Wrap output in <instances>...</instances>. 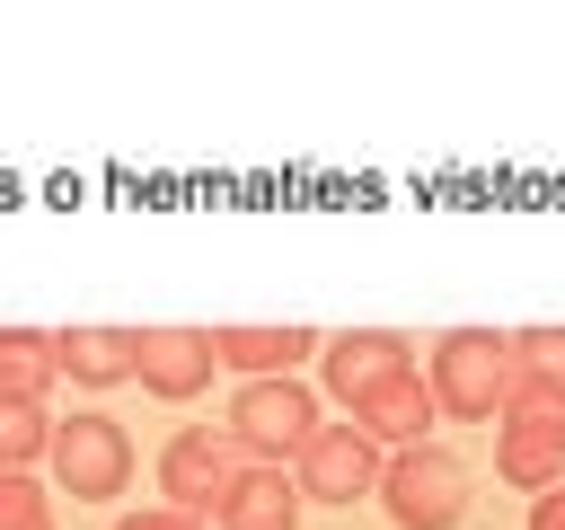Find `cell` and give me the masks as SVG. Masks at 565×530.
I'll list each match as a JSON object with an SVG mask.
<instances>
[{
    "instance_id": "cell-4",
    "label": "cell",
    "mask_w": 565,
    "mask_h": 530,
    "mask_svg": "<svg viewBox=\"0 0 565 530\" xmlns=\"http://www.w3.org/2000/svg\"><path fill=\"white\" fill-rule=\"evenodd\" d=\"M380 504H388L397 530H459V512H468V459L441 451V442L388 451V468H380Z\"/></svg>"
},
{
    "instance_id": "cell-13",
    "label": "cell",
    "mask_w": 565,
    "mask_h": 530,
    "mask_svg": "<svg viewBox=\"0 0 565 530\" xmlns=\"http://www.w3.org/2000/svg\"><path fill=\"white\" fill-rule=\"evenodd\" d=\"M212 521H221V530H300V486H291V468L256 459V468L230 486V504H221Z\"/></svg>"
},
{
    "instance_id": "cell-12",
    "label": "cell",
    "mask_w": 565,
    "mask_h": 530,
    "mask_svg": "<svg viewBox=\"0 0 565 530\" xmlns=\"http://www.w3.org/2000/svg\"><path fill=\"white\" fill-rule=\"evenodd\" d=\"M53 344H62V371L79 389L141 380V327H53Z\"/></svg>"
},
{
    "instance_id": "cell-5",
    "label": "cell",
    "mask_w": 565,
    "mask_h": 530,
    "mask_svg": "<svg viewBox=\"0 0 565 530\" xmlns=\"http://www.w3.org/2000/svg\"><path fill=\"white\" fill-rule=\"evenodd\" d=\"M494 477L521 486V495L565 486V406H556V398L512 389V406L494 415Z\"/></svg>"
},
{
    "instance_id": "cell-7",
    "label": "cell",
    "mask_w": 565,
    "mask_h": 530,
    "mask_svg": "<svg viewBox=\"0 0 565 530\" xmlns=\"http://www.w3.org/2000/svg\"><path fill=\"white\" fill-rule=\"evenodd\" d=\"M380 468H388V451L371 433L318 424L300 442V459H291V486H300V504H353V495H380Z\"/></svg>"
},
{
    "instance_id": "cell-11",
    "label": "cell",
    "mask_w": 565,
    "mask_h": 530,
    "mask_svg": "<svg viewBox=\"0 0 565 530\" xmlns=\"http://www.w3.org/2000/svg\"><path fill=\"white\" fill-rule=\"evenodd\" d=\"M212 353H221V371H238V380H291V371L318 353V336H309V327H212Z\"/></svg>"
},
{
    "instance_id": "cell-10",
    "label": "cell",
    "mask_w": 565,
    "mask_h": 530,
    "mask_svg": "<svg viewBox=\"0 0 565 530\" xmlns=\"http://www.w3.org/2000/svg\"><path fill=\"white\" fill-rule=\"evenodd\" d=\"M433 415H441V406H433L424 371H406V380H388V389H371V398H353V406H344V424H353V433H371L380 451H415Z\"/></svg>"
},
{
    "instance_id": "cell-9",
    "label": "cell",
    "mask_w": 565,
    "mask_h": 530,
    "mask_svg": "<svg viewBox=\"0 0 565 530\" xmlns=\"http://www.w3.org/2000/svg\"><path fill=\"white\" fill-rule=\"evenodd\" d=\"M212 371H221L212 327H141V389H150V398L185 406V398L212 389Z\"/></svg>"
},
{
    "instance_id": "cell-8",
    "label": "cell",
    "mask_w": 565,
    "mask_h": 530,
    "mask_svg": "<svg viewBox=\"0 0 565 530\" xmlns=\"http://www.w3.org/2000/svg\"><path fill=\"white\" fill-rule=\"evenodd\" d=\"M406 371H415V336H397V327H344V336L318 344V380H327L335 406H353V398H371Z\"/></svg>"
},
{
    "instance_id": "cell-2",
    "label": "cell",
    "mask_w": 565,
    "mask_h": 530,
    "mask_svg": "<svg viewBox=\"0 0 565 530\" xmlns=\"http://www.w3.org/2000/svg\"><path fill=\"white\" fill-rule=\"evenodd\" d=\"M247 468L256 459L230 442V424H177L159 442V495H168V512H194V521H212Z\"/></svg>"
},
{
    "instance_id": "cell-19",
    "label": "cell",
    "mask_w": 565,
    "mask_h": 530,
    "mask_svg": "<svg viewBox=\"0 0 565 530\" xmlns=\"http://www.w3.org/2000/svg\"><path fill=\"white\" fill-rule=\"evenodd\" d=\"M530 530H565V486H547V495H530Z\"/></svg>"
},
{
    "instance_id": "cell-6",
    "label": "cell",
    "mask_w": 565,
    "mask_h": 530,
    "mask_svg": "<svg viewBox=\"0 0 565 530\" xmlns=\"http://www.w3.org/2000/svg\"><path fill=\"white\" fill-rule=\"evenodd\" d=\"M318 433V398H309V380H238V398H230V442L247 451V459H300V442Z\"/></svg>"
},
{
    "instance_id": "cell-16",
    "label": "cell",
    "mask_w": 565,
    "mask_h": 530,
    "mask_svg": "<svg viewBox=\"0 0 565 530\" xmlns=\"http://www.w3.org/2000/svg\"><path fill=\"white\" fill-rule=\"evenodd\" d=\"M53 451V415L44 406H0V468H35Z\"/></svg>"
},
{
    "instance_id": "cell-15",
    "label": "cell",
    "mask_w": 565,
    "mask_h": 530,
    "mask_svg": "<svg viewBox=\"0 0 565 530\" xmlns=\"http://www.w3.org/2000/svg\"><path fill=\"white\" fill-rule=\"evenodd\" d=\"M512 389L565 406V327H512Z\"/></svg>"
},
{
    "instance_id": "cell-3",
    "label": "cell",
    "mask_w": 565,
    "mask_h": 530,
    "mask_svg": "<svg viewBox=\"0 0 565 530\" xmlns=\"http://www.w3.org/2000/svg\"><path fill=\"white\" fill-rule=\"evenodd\" d=\"M44 468H53V495H71V504H106V495H124V486H132V433H124L115 415L79 406V415H62V424H53Z\"/></svg>"
},
{
    "instance_id": "cell-17",
    "label": "cell",
    "mask_w": 565,
    "mask_h": 530,
    "mask_svg": "<svg viewBox=\"0 0 565 530\" xmlns=\"http://www.w3.org/2000/svg\"><path fill=\"white\" fill-rule=\"evenodd\" d=\"M0 530H53V495L26 468H0Z\"/></svg>"
},
{
    "instance_id": "cell-18",
    "label": "cell",
    "mask_w": 565,
    "mask_h": 530,
    "mask_svg": "<svg viewBox=\"0 0 565 530\" xmlns=\"http://www.w3.org/2000/svg\"><path fill=\"white\" fill-rule=\"evenodd\" d=\"M115 530H203L194 512H168V504H150V512H124Z\"/></svg>"
},
{
    "instance_id": "cell-14",
    "label": "cell",
    "mask_w": 565,
    "mask_h": 530,
    "mask_svg": "<svg viewBox=\"0 0 565 530\" xmlns=\"http://www.w3.org/2000/svg\"><path fill=\"white\" fill-rule=\"evenodd\" d=\"M62 380V344L44 327H0V406H44Z\"/></svg>"
},
{
    "instance_id": "cell-1",
    "label": "cell",
    "mask_w": 565,
    "mask_h": 530,
    "mask_svg": "<svg viewBox=\"0 0 565 530\" xmlns=\"http://www.w3.org/2000/svg\"><path fill=\"white\" fill-rule=\"evenodd\" d=\"M424 389H433L441 415L494 424V415L512 406V336H494V327H450V336L424 353Z\"/></svg>"
}]
</instances>
